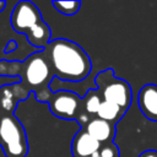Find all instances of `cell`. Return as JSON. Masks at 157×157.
Wrapping results in <instances>:
<instances>
[{"label":"cell","mask_w":157,"mask_h":157,"mask_svg":"<svg viewBox=\"0 0 157 157\" xmlns=\"http://www.w3.org/2000/svg\"><path fill=\"white\" fill-rule=\"evenodd\" d=\"M29 92L20 82L6 83L0 87V110L7 113H15V108L18 102L27 99Z\"/></svg>","instance_id":"7"},{"label":"cell","mask_w":157,"mask_h":157,"mask_svg":"<svg viewBox=\"0 0 157 157\" xmlns=\"http://www.w3.org/2000/svg\"><path fill=\"white\" fill-rule=\"evenodd\" d=\"M137 104L141 113L151 121H157V85L142 86L137 94Z\"/></svg>","instance_id":"9"},{"label":"cell","mask_w":157,"mask_h":157,"mask_svg":"<svg viewBox=\"0 0 157 157\" xmlns=\"http://www.w3.org/2000/svg\"><path fill=\"white\" fill-rule=\"evenodd\" d=\"M15 49H17V42L16 40H10V42L6 43L5 49H4V53L5 54H9V53L15 52Z\"/></svg>","instance_id":"16"},{"label":"cell","mask_w":157,"mask_h":157,"mask_svg":"<svg viewBox=\"0 0 157 157\" xmlns=\"http://www.w3.org/2000/svg\"><path fill=\"white\" fill-rule=\"evenodd\" d=\"M52 5L58 12L65 16H72L78 12L81 7V1H56L54 0L52 1Z\"/></svg>","instance_id":"14"},{"label":"cell","mask_w":157,"mask_h":157,"mask_svg":"<svg viewBox=\"0 0 157 157\" xmlns=\"http://www.w3.org/2000/svg\"><path fill=\"white\" fill-rule=\"evenodd\" d=\"M94 83L103 101L114 103L128 112L132 102V91L128 81L117 77L114 70L109 67L96 75Z\"/></svg>","instance_id":"4"},{"label":"cell","mask_w":157,"mask_h":157,"mask_svg":"<svg viewBox=\"0 0 157 157\" xmlns=\"http://www.w3.org/2000/svg\"><path fill=\"white\" fill-rule=\"evenodd\" d=\"M125 113L126 112L124 109H121L119 105L110 103V102H107V101H102L99 109L97 112V117L110 123V124L117 125V123L120 121V119L124 117Z\"/></svg>","instance_id":"13"},{"label":"cell","mask_w":157,"mask_h":157,"mask_svg":"<svg viewBox=\"0 0 157 157\" xmlns=\"http://www.w3.org/2000/svg\"><path fill=\"white\" fill-rule=\"evenodd\" d=\"M5 6H6V1H4V0H0V12H1V11H4Z\"/></svg>","instance_id":"17"},{"label":"cell","mask_w":157,"mask_h":157,"mask_svg":"<svg viewBox=\"0 0 157 157\" xmlns=\"http://www.w3.org/2000/svg\"><path fill=\"white\" fill-rule=\"evenodd\" d=\"M103 98L97 88H90L83 97H81V108L76 121L80 124L81 129L94 117H97V112L102 103Z\"/></svg>","instance_id":"8"},{"label":"cell","mask_w":157,"mask_h":157,"mask_svg":"<svg viewBox=\"0 0 157 157\" xmlns=\"http://www.w3.org/2000/svg\"><path fill=\"white\" fill-rule=\"evenodd\" d=\"M0 76L20 77L25 88L33 92L37 101L42 103H48L53 93L50 83L54 75L43 50L31 54L25 61L0 60Z\"/></svg>","instance_id":"2"},{"label":"cell","mask_w":157,"mask_h":157,"mask_svg":"<svg viewBox=\"0 0 157 157\" xmlns=\"http://www.w3.org/2000/svg\"><path fill=\"white\" fill-rule=\"evenodd\" d=\"M82 129H85L101 145L113 142L114 136H115V125L110 124L98 117L92 118Z\"/></svg>","instance_id":"11"},{"label":"cell","mask_w":157,"mask_h":157,"mask_svg":"<svg viewBox=\"0 0 157 157\" xmlns=\"http://www.w3.org/2000/svg\"><path fill=\"white\" fill-rule=\"evenodd\" d=\"M43 52L56 80L78 82L85 80L92 70L88 54L72 40L65 38L53 39Z\"/></svg>","instance_id":"1"},{"label":"cell","mask_w":157,"mask_h":157,"mask_svg":"<svg viewBox=\"0 0 157 157\" xmlns=\"http://www.w3.org/2000/svg\"><path fill=\"white\" fill-rule=\"evenodd\" d=\"M101 148V144L94 140L85 129H80L71 142L74 157H92Z\"/></svg>","instance_id":"10"},{"label":"cell","mask_w":157,"mask_h":157,"mask_svg":"<svg viewBox=\"0 0 157 157\" xmlns=\"http://www.w3.org/2000/svg\"><path fill=\"white\" fill-rule=\"evenodd\" d=\"M10 20L12 28L17 33H22L26 36V33L31 28H33L36 25L43 21V17L34 2L23 0L15 5Z\"/></svg>","instance_id":"6"},{"label":"cell","mask_w":157,"mask_h":157,"mask_svg":"<svg viewBox=\"0 0 157 157\" xmlns=\"http://www.w3.org/2000/svg\"><path fill=\"white\" fill-rule=\"evenodd\" d=\"M26 37H27V42L31 45L38 48L39 50H43L52 40V29L43 20L33 28H31L26 33Z\"/></svg>","instance_id":"12"},{"label":"cell","mask_w":157,"mask_h":157,"mask_svg":"<svg viewBox=\"0 0 157 157\" xmlns=\"http://www.w3.org/2000/svg\"><path fill=\"white\" fill-rule=\"evenodd\" d=\"M92 157H120V153L118 146L114 142H109L101 145V148Z\"/></svg>","instance_id":"15"},{"label":"cell","mask_w":157,"mask_h":157,"mask_svg":"<svg viewBox=\"0 0 157 157\" xmlns=\"http://www.w3.org/2000/svg\"><path fill=\"white\" fill-rule=\"evenodd\" d=\"M0 147L5 157H26L28 153L26 130L13 113L0 110Z\"/></svg>","instance_id":"3"},{"label":"cell","mask_w":157,"mask_h":157,"mask_svg":"<svg viewBox=\"0 0 157 157\" xmlns=\"http://www.w3.org/2000/svg\"><path fill=\"white\" fill-rule=\"evenodd\" d=\"M53 115L65 120H76L81 108V97L67 90H59L52 93L48 101Z\"/></svg>","instance_id":"5"}]
</instances>
